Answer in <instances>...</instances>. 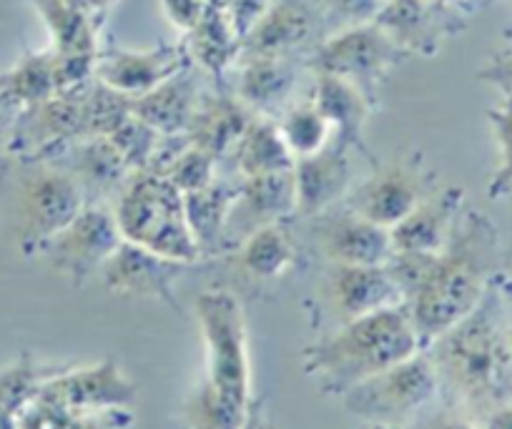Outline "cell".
Returning <instances> with one entry per match:
<instances>
[{"mask_svg":"<svg viewBox=\"0 0 512 429\" xmlns=\"http://www.w3.org/2000/svg\"><path fill=\"white\" fill-rule=\"evenodd\" d=\"M495 246L497 234L490 219L477 211L460 214L447 244L430 256L422 276L405 297V309L422 349L475 312L487 294Z\"/></svg>","mask_w":512,"mask_h":429,"instance_id":"obj_1","label":"cell"},{"mask_svg":"<svg viewBox=\"0 0 512 429\" xmlns=\"http://www.w3.org/2000/svg\"><path fill=\"white\" fill-rule=\"evenodd\" d=\"M422 352L405 307L382 309L344 322L329 337L302 352L304 372L324 394L342 397L364 379Z\"/></svg>","mask_w":512,"mask_h":429,"instance_id":"obj_2","label":"cell"},{"mask_svg":"<svg viewBox=\"0 0 512 429\" xmlns=\"http://www.w3.org/2000/svg\"><path fill=\"white\" fill-rule=\"evenodd\" d=\"M425 352H430L437 377L445 379L470 404L500 397L512 364L510 337L497 324L487 294L475 312L447 329Z\"/></svg>","mask_w":512,"mask_h":429,"instance_id":"obj_3","label":"cell"},{"mask_svg":"<svg viewBox=\"0 0 512 429\" xmlns=\"http://www.w3.org/2000/svg\"><path fill=\"white\" fill-rule=\"evenodd\" d=\"M16 161V169L6 174V224L18 249L26 256H38L58 231L81 214L88 199L63 166Z\"/></svg>","mask_w":512,"mask_h":429,"instance_id":"obj_4","label":"cell"},{"mask_svg":"<svg viewBox=\"0 0 512 429\" xmlns=\"http://www.w3.org/2000/svg\"><path fill=\"white\" fill-rule=\"evenodd\" d=\"M113 216L121 236L181 264H199L201 254L184 216V194L159 171H136L116 196Z\"/></svg>","mask_w":512,"mask_h":429,"instance_id":"obj_5","label":"cell"},{"mask_svg":"<svg viewBox=\"0 0 512 429\" xmlns=\"http://www.w3.org/2000/svg\"><path fill=\"white\" fill-rule=\"evenodd\" d=\"M196 322L206 344L204 382L231 414L244 419L251 402V364L239 299L226 289H206L196 297Z\"/></svg>","mask_w":512,"mask_h":429,"instance_id":"obj_6","label":"cell"},{"mask_svg":"<svg viewBox=\"0 0 512 429\" xmlns=\"http://www.w3.org/2000/svg\"><path fill=\"white\" fill-rule=\"evenodd\" d=\"M410 56L377 23L349 26L319 43L307 66L314 73H329L354 83L372 103L390 73Z\"/></svg>","mask_w":512,"mask_h":429,"instance_id":"obj_7","label":"cell"},{"mask_svg":"<svg viewBox=\"0 0 512 429\" xmlns=\"http://www.w3.org/2000/svg\"><path fill=\"white\" fill-rule=\"evenodd\" d=\"M437 387H440L437 369L422 349L359 382L357 387L342 394V399L344 407L357 417L369 419V422L400 424V419L420 412L427 402H432Z\"/></svg>","mask_w":512,"mask_h":429,"instance_id":"obj_8","label":"cell"},{"mask_svg":"<svg viewBox=\"0 0 512 429\" xmlns=\"http://www.w3.org/2000/svg\"><path fill=\"white\" fill-rule=\"evenodd\" d=\"M432 184L435 174L427 169L425 154L412 151L390 164H374L372 174L347 194V209L392 229L430 194Z\"/></svg>","mask_w":512,"mask_h":429,"instance_id":"obj_9","label":"cell"},{"mask_svg":"<svg viewBox=\"0 0 512 429\" xmlns=\"http://www.w3.org/2000/svg\"><path fill=\"white\" fill-rule=\"evenodd\" d=\"M123 241L113 209L88 201L81 214L63 231H58L38 256L48 261L51 269L66 276L73 286H83L96 271L103 269L108 256Z\"/></svg>","mask_w":512,"mask_h":429,"instance_id":"obj_10","label":"cell"},{"mask_svg":"<svg viewBox=\"0 0 512 429\" xmlns=\"http://www.w3.org/2000/svg\"><path fill=\"white\" fill-rule=\"evenodd\" d=\"M191 58L186 43H159L146 51L103 48L96 58V78L128 98H139L169 78L189 71Z\"/></svg>","mask_w":512,"mask_h":429,"instance_id":"obj_11","label":"cell"},{"mask_svg":"<svg viewBox=\"0 0 512 429\" xmlns=\"http://www.w3.org/2000/svg\"><path fill=\"white\" fill-rule=\"evenodd\" d=\"M184 269H189V264L171 261L123 239L103 264L101 279L108 286V292L118 294V297L159 299L181 314L179 302L174 297V284L184 274Z\"/></svg>","mask_w":512,"mask_h":429,"instance_id":"obj_12","label":"cell"},{"mask_svg":"<svg viewBox=\"0 0 512 429\" xmlns=\"http://www.w3.org/2000/svg\"><path fill=\"white\" fill-rule=\"evenodd\" d=\"M314 219H317L314 236L329 264L384 266L395 251L390 229L364 219L352 209H329Z\"/></svg>","mask_w":512,"mask_h":429,"instance_id":"obj_13","label":"cell"},{"mask_svg":"<svg viewBox=\"0 0 512 429\" xmlns=\"http://www.w3.org/2000/svg\"><path fill=\"white\" fill-rule=\"evenodd\" d=\"M294 214H297L294 169L282 171V174L241 179L234 209H231L229 216V226H226V246L236 249V244H241L256 229L282 224L284 219Z\"/></svg>","mask_w":512,"mask_h":429,"instance_id":"obj_14","label":"cell"},{"mask_svg":"<svg viewBox=\"0 0 512 429\" xmlns=\"http://www.w3.org/2000/svg\"><path fill=\"white\" fill-rule=\"evenodd\" d=\"M352 149L337 136L312 156H302L294 164L297 184V216H314L334 209L352 191Z\"/></svg>","mask_w":512,"mask_h":429,"instance_id":"obj_15","label":"cell"},{"mask_svg":"<svg viewBox=\"0 0 512 429\" xmlns=\"http://www.w3.org/2000/svg\"><path fill=\"white\" fill-rule=\"evenodd\" d=\"M319 11L314 0H279L241 43V56L292 58L317 33Z\"/></svg>","mask_w":512,"mask_h":429,"instance_id":"obj_16","label":"cell"},{"mask_svg":"<svg viewBox=\"0 0 512 429\" xmlns=\"http://www.w3.org/2000/svg\"><path fill=\"white\" fill-rule=\"evenodd\" d=\"M327 286L332 304L347 322L382 309L405 307L400 286L392 279L387 266L332 264Z\"/></svg>","mask_w":512,"mask_h":429,"instance_id":"obj_17","label":"cell"},{"mask_svg":"<svg viewBox=\"0 0 512 429\" xmlns=\"http://www.w3.org/2000/svg\"><path fill=\"white\" fill-rule=\"evenodd\" d=\"M465 191L457 186L427 194L405 219L392 226V249L412 254H435L450 239L462 211Z\"/></svg>","mask_w":512,"mask_h":429,"instance_id":"obj_18","label":"cell"},{"mask_svg":"<svg viewBox=\"0 0 512 429\" xmlns=\"http://www.w3.org/2000/svg\"><path fill=\"white\" fill-rule=\"evenodd\" d=\"M51 164L63 166L78 181L86 199L98 201V204L101 199L118 196V191L134 174L106 136H88L71 143Z\"/></svg>","mask_w":512,"mask_h":429,"instance_id":"obj_19","label":"cell"},{"mask_svg":"<svg viewBox=\"0 0 512 429\" xmlns=\"http://www.w3.org/2000/svg\"><path fill=\"white\" fill-rule=\"evenodd\" d=\"M256 113L236 93H201L186 138L216 161L226 159Z\"/></svg>","mask_w":512,"mask_h":429,"instance_id":"obj_20","label":"cell"},{"mask_svg":"<svg viewBox=\"0 0 512 429\" xmlns=\"http://www.w3.org/2000/svg\"><path fill=\"white\" fill-rule=\"evenodd\" d=\"M314 76H317V81H314L312 101L319 108V113L327 118L334 136L347 143L349 149H359L364 156H369L364 131H367L374 103L354 83L344 81V78L329 76V73H314Z\"/></svg>","mask_w":512,"mask_h":429,"instance_id":"obj_21","label":"cell"},{"mask_svg":"<svg viewBox=\"0 0 512 429\" xmlns=\"http://www.w3.org/2000/svg\"><path fill=\"white\" fill-rule=\"evenodd\" d=\"M297 86L292 58L241 56L236 76V96L256 113L272 118L287 103Z\"/></svg>","mask_w":512,"mask_h":429,"instance_id":"obj_22","label":"cell"},{"mask_svg":"<svg viewBox=\"0 0 512 429\" xmlns=\"http://www.w3.org/2000/svg\"><path fill=\"white\" fill-rule=\"evenodd\" d=\"M236 191H239V184L216 179L204 189L184 194L186 224H189L201 259H211V256L229 251L226 226H229L231 209H234Z\"/></svg>","mask_w":512,"mask_h":429,"instance_id":"obj_23","label":"cell"},{"mask_svg":"<svg viewBox=\"0 0 512 429\" xmlns=\"http://www.w3.org/2000/svg\"><path fill=\"white\" fill-rule=\"evenodd\" d=\"M53 392L61 404L81 409H101V407H121L131 404L139 394V387L123 372L113 359H106L98 367L81 369L68 377L58 379L53 384Z\"/></svg>","mask_w":512,"mask_h":429,"instance_id":"obj_24","label":"cell"},{"mask_svg":"<svg viewBox=\"0 0 512 429\" xmlns=\"http://www.w3.org/2000/svg\"><path fill=\"white\" fill-rule=\"evenodd\" d=\"M374 23L402 51L422 56H432L445 33V23L430 0H387Z\"/></svg>","mask_w":512,"mask_h":429,"instance_id":"obj_25","label":"cell"},{"mask_svg":"<svg viewBox=\"0 0 512 429\" xmlns=\"http://www.w3.org/2000/svg\"><path fill=\"white\" fill-rule=\"evenodd\" d=\"M201 93L189 71L169 78L161 86L151 88L144 96L134 98L131 108L144 123H149L161 136H186L191 116L196 111Z\"/></svg>","mask_w":512,"mask_h":429,"instance_id":"obj_26","label":"cell"},{"mask_svg":"<svg viewBox=\"0 0 512 429\" xmlns=\"http://www.w3.org/2000/svg\"><path fill=\"white\" fill-rule=\"evenodd\" d=\"M226 159L234 164L241 179L282 174V171H292L297 164L279 133V126L269 116H256Z\"/></svg>","mask_w":512,"mask_h":429,"instance_id":"obj_27","label":"cell"},{"mask_svg":"<svg viewBox=\"0 0 512 429\" xmlns=\"http://www.w3.org/2000/svg\"><path fill=\"white\" fill-rule=\"evenodd\" d=\"M184 43L191 66L201 68L211 78H224V73L241 58V38L224 8L209 6L199 26L186 33Z\"/></svg>","mask_w":512,"mask_h":429,"instance_id":"obj_28","label":"cell"},{"mask_svg":"<svg viewBox=\"0 0 512 429\" xmlns=\"http://www.w3.org/2000/svg\"><path fill=\"white\" fill-rule=\"evenodd\" d=\"M297 261V246L284 224H272L256 229L236 244V264L249 279L272 281L289 271Z\"/></svg>","mask_w":512,"mask_h":429,"instance_id":"obj_29","label":"cell"},{"mask_svg":"<svg viewBox=\"0 0 512 429\" xmlns=\"http://www.w3.org/2000/svg\"><path fill=\"white\" fill-rule=\"evenodd\" d=\"M56 56L48 51H26L6 73H0V96L18 111L38 106L56 96Z\"/></svg>","mask_w":512,"mask_h":429,"instance_id":"obj_30","label":"cell"},{"mask_svg":"<svg viewBox=\"0 0 512 429\" xmlns=\"http://www.w3.org/2000/svg\"><path fill=\"white\" fill-rule=\"evenodd\" d=\"M41 16L56 53H98V26L68 0H23Z\"/></svg>","mask_w":512,"mask_h":429,"instance_id":"obj_31","label":"cell"},{"mask_svg":"<svg viewBox=\"0 0 512 429\" xmlns=\"http://www.w3.org/2000/svg\"><path fill=\"white\" fill-rule=\"evenodd\" d=\"M277 126L294 159L317 154V151H322L334 138L332 126H329L327 118L319 113V108L314 106L312 98L304 103H297V106H292L289 111H284L282 121H279Z\"/></svg>","mask_w":512,"mask_h":429,"instance_id":"obj_32","label":"cell"},{"mask_svg":"<svg viewBox=\"0 0 512 429\" xmlns=\"http://www.w3.org/2000/svg\"><path fill=\"white\" fill-rule=\"evenodd\" d=\"M487 121L497 146V166L487 181V196L495 201L512 194V96H502V101L487 111Z\"/></svg>","mask_w":512,"mask_h":429,"instance_id":"obj_33","label":"cell"},{"mask_svg":"<svg viewBox=\"0 0 512 429\" xmlns=\"http://www.w3.org/2000/svg\"><path fill=\"white\" fill-rule=\"evenodd\" d=\"M106 138L116 146L121 159L126 161V166L134 174L136 171H149L154 166L156 151L161 146V133L154 131L149 123L141 121L134 111Z\"/></svg>","mask_w":512,"mask_h":429,"instance_id":"obj_34","label":"cell"},{"mask_svg":"<svg viewBox=\"0 0 512 429\" xmlns=\"http://www.w3.org/2000/svg\"><path fill=\"white\" fill-rule=\"evenodd\" d=\"M216 164H219V161H216L214 156H209L206 151L186 143L184 149H181L159 174H164L181 194H191V191H199L204 189V186L214 184Z\"/></svg>","mask_w":512,"mask_h":429,"instance_id":"obj_35","label":"cell"},{"mask_svg":"<svg viewBox=\"0 0 512 429\" xmlns=\"http://www.w3.org/2000/svg\"><path fill=\"white\" fill-rule=\"evenodd\" d=\"M184 417L189 429H239L241 417L231 414L224 404L219 402L209 384L201 379L199 387L189 394L184 404Z\"/></svg>","mask_w":512,"mask_h":429,"instance_id":"obj_36","label":"cell"},{"mask_svg":"<svg viewBox=\"0 0 512 429\" xmlns=\"http://www.w3.org/2000/svg\"><path fill=\"white\" fill-rule=\"evenodd\" d=\"M387 0H314L319 13L342 23L344 28L374 23Z\"/></svg>","mask_w":512,"mask_h":429,"instance_id":"obj_37","label":"cell"},{"mask_svg":"<svg viewBox=\"0 0 512 429\" xmlns=\"http://www.w3.org/2000/svg\"><path fill=\"white\" fill-rule=\"evenodd\" d=\"M272 3L274 0H226L224 11L226 16H229L234 31L239 33L241 43H244V38L249 36L251 28L262 21L264 13L272 8Z\"/></svg>","mask_w":512,"mask_h":429,"instance_id":"obj_38","label":"cell"},{"mask_svg":"<svg viewBox=\"0 0 512 429\" xmlns=\"http://www.w3.org/2000/svg\"><path fill=\"white\" fill-rule=\"evenodd\" d=\"M166 21L186 36L199 26L204 13L209 11V0H159Z\"/></svg>","mask_w":512,"mask_h":429,"instance_id":"obj_39","label":"cell"},{"mask_svg":"<svg viewBox=\"0 0 512 429\" xmlns=\"http://www.w3.org/2000/svg\"><path fill=\"white\" fill-rule=\"evenodd\" d=\"M477 81L495 86L502 96H512V51L497 53L477 71Z\"/></svg>","mask_w":512,"mask_h":429,"instance_id":"obj_40","label":"cell"},{"mask_svg":"<svg viewBox=\"0 0 512 429\" xmlns=\"http://www.w3.org/2000/svg\"><path fill=\"white\" fill-rule=\"evenodd\" d=\"M239 429H279V424L274 422V417L269 414L267 404H264L262 397L259 399L251 397V402H249V407H246Z\"/></svg>","mask_w":512,"mask_h":429,"instance_id":"obj_41","label":"cell"},{"mask_svg":"<svg viewBox=\"0 0 512 429\" xmlns=\"http://www.w3.org/2000/svg\"><path fill=\"white\" fill-rule=\"evenodd\" d=\"M18 116V108L11 106L6 98L0 96V166H3V159L8 156V143H11V131L13 121Z\"/></svg>","mask_w":512,"mask_h":429,"instance_id":"obj_42","label":"cell"},{"mask_svg":"<svg viewBox=\"0 0 512 429\" xmlns=\"http://www.w3.org/2000/svg\"><path fill=\"white\" fill-rule=\"evenodd\" d=\"M422 429H475L470 422L465 419L455 417V414H440V417L430 419Z\"/></svg>","mask_w":512,"mask_h":429,"instance_id":"obj_43","label":"cell"},{"mask_svg":"<svg viewBox=\"0 0 512 429\" xmlns=\"http://www.w3.org/2000/svg\"><path fill=\"white\" fill-rule=\"evenodd\" d=\"M485 429H512V407H497L487 414Z\"/></svg>","mask_w":512,"mask_h":429,"instance_id":"obj_44","label":"cell"},{"mask_svg":"<svg viewBox=\"0 0 512 429\" xmlns=\"http://www.w3.org/2000/svg\"><path fill=\"white\" fill-rule=\"evenodd\" d=\"M113 6H116V0H86V13L93 18L96 26H101V21L108 16Z\"/></svg>","mask_w":512,"mask_h":429,"instance_id":"obj_45","label":"cell"},{"mask_svg":"<svg viewBox=\"0 0 512 429\" xmlns=\"http://www.w3.org/2000/svg\"><path fill=\"white\" fill-rule=\"evenodd\" d=\"M369 429H407V427H402V424H390V422H372L369 424Z\"/></svg>","mask_w":512,"mask_h":429,"instance_id":"obj_46","label":"cell"},{"mask_svg":"<svg viewBox=\"0 0 512 429\" xmlns=\"http://www.w3.org/2000/svg\"><path fill=\"white\" fill-rule=\"evenodd\" d=\"M68 3H71V6H76V8H81V11L86 13V0H68Z\"/></svg>","mask_w":512,"mask_h":429,"instance_id":"obj_47","label":"cell"},{"mask_svg":"<svg viewBox=\"0 0 512 429\" xmlns=\"http://www.w3.org/2000/svg\"><path fill=\"white\" fill-rule=\"evenodd\" d=\"M209 6H216V8H224L226 0H209Z\"/></svg>","mask_w":512,"mask_h":429,"instance_id":"obj_48","label":"cell"},{"mask_svg":"<svg viewBox=\"0 0 512 429\" xmlns=\"http://www.w3.org/2000/svg\"><path fill=\"white\" fill-rule=\"evenodd\" d=\"M510 349H512V334H510Z\"/></svg>","mask_w":512,"mask_h":429,"instance_id":"obj_49","label":"cell"},{"mask_svg":"<svg viewBox=\"0 0 512 429\" xmlns=\"http://www.w3.org/2000/svg\"><path fill=\"white\" fill-rule=\"evenodd\" d=\"M510 36H512V28H510Z\"/></svg>","mask_w":512,"mask_h":429,"instance_id":"obj_50","label":"cell"}]
</instances>
